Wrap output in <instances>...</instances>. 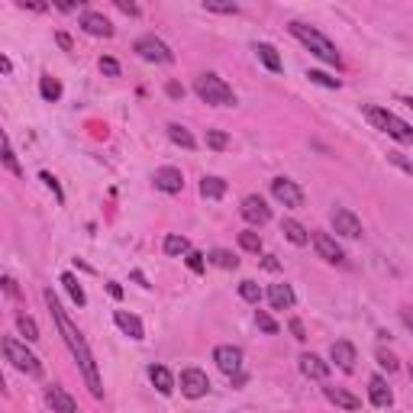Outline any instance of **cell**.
Returning <instances> with one entry per match:
<instances>
[{
	"label": "cell",
	"mask_w": 413,
	"mask_h": 413,
	"mask_svg": "<svg viewBox=\"0 0 413 413\" xmlns=\"http://www.w3.org/2000/svg\"><path fill=\"white\" fill-rule=\"evenodd\" d=\"M43 297H45V304H49L52 320H55V326H59L61 339H65L68 352H71V358H75V362H78V368H81V375H85V381H87V388H91V394H94V397H103V381H101V371H97V362H94V355H91V349H87L85 336H81V329H78L75 323H71V317H68V313L61 310L59 297L52 294V287L45 291Z\"/></svg>",
	"instance_id": "1"
},
{
	"label": "cell",
	"mask_w": 413,
	"mask_h": 413,
	"mask_svg": "<svg viewBox=\"0 0 413 413\" xmlns=\"http://www.w3.org/2000/svg\"><path fill=\"white\" fill-rule=\"evenodd\" d=\"M287 29H291V36H294V39H300V43H304L320 61H326V65H336V68L342 65V55H339V49L329 43L320 29H313V26H307V23H291Z\"/></svg>",
	"instance_id": "2"
},
{
	"label": "cell",
	"mask_w": 413,
	"mask_h": 413,
	"mask_svg": "<svg viewBox=\"0 0 413 413\" xmlns=\"http://www.w3.org/2000/svg\"><path fill=\"white\" fill-rule=\"evenodd\" d=\"M194 91L203 103H213V107H233V103H236L233 87H229L219 75H201L194 81Z\"/></svg>",
	"instance_id": "3"
},
{
	"label": "cell",
	"mask_w": 413,
	"mask_h": 413,
	"mask_svg": "<svg viewBox=\"0 0 413 413\" xmlns=\"http://www.w3.org/2000/svg\"><path fill=\"white\" fill-rule=\"evenodd\" d=\"M365 117H368L371 123L381 129V133H388L391 139H397V143H404V145H413V126H410V123H404L400 117H394L391 110L368 107V110H365Z\"/></svg>",
	"instance_id": "4"
},
{
	"label": "cell",
	"mask_w": 413,
	"mask_h": 413,
	"mask_svg": "<svg viewBox=\"0 0 413 413\" xmlns=\"http://www.w3.org/2000/svg\"><path fill=\"white\" fill-rule=\"evenodd\" d=\"M3 355H7V362L13 365V368L23 371L26 378H39V375H43V362H39L23 342H17L13 336L3 339Z\"/></svg>",
	"instance_id": "5"
},
{
	"label": "cell",
	"mask_w": 413,
	"mask_h": 413,
	"mask_svg": "<svg viewBox=\"0 0 413 413\" xmlns=\"http://www.w3.org/2000/svg\"><path fill=\"white\" fill-rule=\"evenodd\" d=\"M133 49L139 52L145 61H159V65H168V61H175V52L161 43V39H155V36H139Z\"/></svg>",
	"instance_id": "6"
},
{
	"label": "cell",
	"mask_w": 413,
	"mask_h": 413,
	"mask_svg": "<svg viewBox=\"0 0 413 413\" xmlns=\"http://www.w3.org/2000/svg\"><path fill=\"white\" fill-rule=\"evenodd\" d=\"M271 197L278 203H284V207H304V191L291 177H275L271 181Z\"/></svg>",
	"instance_id": "7"
},
{
	"label": "cell",
	"mask_w": 413,
	"mask_h": 413,
	"mask_svg": "<svg viewBox=\"0 0 413 413\" xmlns=\"http://www.w3.org/2000/svg\"><path fill=\"white\" fill-rule=\"evenodd\" d=\"M210 391V378H207V371L201 368H184L181 371V394L191 397V400H197V397H203Z\"/></svg>",
	"instance_id": "8"
},
{
	"label": "cell",
	"mask_w": 413,
	"mask_h": 413,
	"mask_svg": "<svg viewBox=\"0 0 413 413\" xmlns=\"http://www.w3.org/2000/svg\"><path fill=\"white\" fill-rule=\"evenodd\" d=\"M313 249H317V255H320L323 261H329V265H346L342 245L329 236V233H313Z\"/></svg>",
	"instance_id": "9"
},
{
	"label": "cell",
	"mask_w": 413,
	"mask_h": 413,
	"mask_svg": "<svg viewBox=\"0 0 413 413\" xmlns=\"http://www.w3.org/2000/svg\"><path fill=\"white\" fill-rule=\"evenodd\" d=\"M329 219H333V229H336L339 236H346V239H358V236H362V219L355 217L352 210H346V207H336Z\"/></svg>",
	"instance_id": "10"
},
{
	"label": "cell",
	"mask_w": 413,
	"mask_h": 413,
	"mask_svg": "<svg viewBox=\"0 0 413 413\" xmlns=\"http://www.w3.org/2000/svg\"><path fill=\"white\" fill-rule=\"evenodd\" d=\"M213 362H217L219 371H226V375H239V371H242V349L239 346H217L213 349Z\"/></svg>",
	"instance_id": "11"
},
{
	"label": "cell",
	"mask_w": 413,
	"mask_h": 413,
	"mask_svg": "<svg viewBox=\"0 0 413 413\" xmlns=\"http://www.w3.org/2000/svg\"><path fill=\"white\" fill-rule=\"evenodd\" d=\"M239 210H242L245 223H252V226H265V223H268V219H271L268 203L261 201L259 194H249V197H245V201H242V207H239Z\"/></svg>",
	"instance_id": "12"
},
{
	"label": "cell",
	"mask_w": 413,
	"mask_h": 413,
	"mask_svg": "<svg viewBox=\"0 0 413 413\" xmlns=\"http://www.w3.org/2000/svg\"><path fill=\"white\" fill-rule=\"evenodd\" d=\"M45 404H49L55 413H78L75 397L68 394L65 388H59V384H49V388H45Z\"/></svg>",
	"instance_id": "13"
},
{
	"label": "cell",
	"mask_w": 413,
	"mask_h": 413,
	"mask_svg": "<svg viewBox=\"0 0 413 413\" xmlns=\"http://www.w3.org/2000/svg\"><path fill=\"white\" fill-rule=\"evenodd\" d=\"M152 181H155V187H159V191H165V194H177V191L184 187V175H181L177 168H171V165H165V168L155 171Z\"/></svg>",
	"instance_id": "14"
},
{
	"label": "cell",
	"mask_w": 413,
	"mask_h": 413,
	"mask_svg": "<svg viewBox=\"0 0 413 413\" xmlns=\"http://www.w3.org/2000/svg\"><path fill=\"white\" fill-rule=\"evenodd\" d=\"M329 358L336 362L339 371H355V346L349 342V339H339V342H333V349H329Z\"/></svg>",
	"instance_id": "15"
},
{
	"label": "cell",
	"mask_w": 413,
	"mask_h": 413,
	"mask_svg": "<svg viewBox=\"0 0 413 413\" xmlns=\"http://www.w3.org/2000/svg\"><path fill=\"white\" fill-rule=\"evenodd\" d=\"M81 26H85V33H91V36H103V39L113 36V23H110L103 13H94V10L81 13Z\"/></svg>",
	"instance_id": "16"
},
{
	"label": "cell",
	"mask_w": 413,
	"mask_h": 413,
	"mask_svg": "<svg viewBox=\"0 0 413 413\" xmlns=\"http://www.w3.org/2000/svg\"><path fill=\"white\" fill-rule=\"evenodd\" d=\"M113 320H117V326L123 329L129 339H136V342H139V339H145V326H143V320H139L136 313L117 310V313H113Z\"/></svg>",
	"instance_id": "17"
},
{
	"label": "cell",
	"mask_w": 413,
	"mask_h": 413,
	"mask_svg": "<svg viewBox=\"0 0 413 413\" xmlns=\"http://www.w3.org/2000/svg\"><path fill=\"white\" fill-rule=\"evenodd\" d=\"M300 371H304L310 381H326L329 378V365L323 362L320 355H313V352L300 355Z\"/></svg>",
	"instance_id": "18"
},
{
	"label": "cell",
	"mask_w": 413,
	"mask_h": 413,
	"mask_svg": "<svg viewBox=\"0 0 413 413\" xmlns=\"http://www.w3.org/2000/svg\"><path fill=\"white\" fill-rule=\"evenodd\" d=\"M268 304L271 310H291L294 307V291H291V284H271L268 287Z\"/></svg>",
	"instance_id": "19"
},
{
	"label": "cell",
	"mask_w": 413,
	"mask_h": 413,
	"mask_svg": "<svg viewBox=\"0 0 413 413\" xmlns=\"http://www.w3.org/2000/svg\"><path fill=\"white\" fill-rule=\"evenodd\" d=\"M368 397H371V404H375V407H391V400H394V394H391V388H388V381L381 378V375H371Z\"/></svg>",
	"instance_id": "20"
},
{
	"label": "cell",
	"mask_w": 413,
	"mask_h": 413,
	"mask_svg": "<svg viewBox=\"0 0 413 413\" xmlns=\"http://www.w3.org/2000/svg\"><path fill=\"white\" fill-rule=\"evenodd\" d=\"M323 394H326L329 404L342 407V410H358V407H362V400H358L355 394H349L346 388H323Z\"/></svg>",
	"instance_id": "21"
},
{
	"label": "cell",
	"mask_w": 413,
	"mask_h": 413,
	"mask_svg": "<svg viewBox=\"0 0 413 413\" xmlns=\"http://www.w3.org/2000/svg\"><path fill=\"white\" fill-rule=\"evenodd\" d=\"M149 378H152V384L159 388V394H171V391H175V378H171V371L165 368V365H152V368H149Z\"/></svg>",
	"instance_id": "22"
},
{
	"label": "cell",
	"mask_w": 413,
	"mask_h": 413,
	"mask_svg": "<svg viewBox=\"0 0 413 413\" xmlns=\"http://www.w3.org/2000/svg\"><path fill=\"white\" fill-rule=\"evenodd\" d=\"M255 55H259V61L268 68V71H281V55H278V49H275V45L259 43V45H255Z\"/></svg>",
	"instance_id": "23"
},
{
	"label": "cell",
	"mask_w": 413,
	"mask_h": 413,
	"mask_svg": "<svg viewBox=\"0 0 413 413\" xmlns=\"http://www.w3.org/2000/svg\"><path fill=\"white\" fill-rule=\"evenodd\" d=\"M281 233H284V236L291 239L294 245H307V242H310V233H307L297 219H284V223H281Z\"/></svg>",
	"instance_id": "24"
},
{
	"label": "cell",
	"mask_w": 413,
	"mask_h": 413,
	"mask_svg": "<svg viewBox=\"0 0 413 413\" xmlns=\"http://www.w3.org/2000/svg\"><path fill=\"white\" fill-rule=\"evenodd\" d=\"M201 194L207 197V201H219V197L226 194V181H223V177H203L201 181Z\"/></svg>",
	"instance_id": "25"
},
{
	"label": "cell",
	"mask_w": 413,
	"mask_h": 413,
	"mask_svg": "<svg viewBox=\"0 0 413 413\" xmlns=\"http://www.w3.org/2000/svg\"><path fill=\"white\" fill-rule=\"evenodd\" d=\"M168 139L175 145H181V149H194V145H197L194 136H191V129H184L181 123H171V126H168Z\"/></svg>",
	"instance_id": "26"
},
{
	"label": "cell",
	"mask_w": 413,
	"mask_h": 413,
	"mask_svg": "<svg viewBox=\"0 0 413 413\" xmlns=\"http://www.w3.org/2000/svg\"><path fill=\"white\" fill-rule=\"evenodd\" d=\"M61 284H65V291H68V294H71V300H75L78 307H85V304H87L85 287L78 284V278H75V275H68V271H65V275H61Z\"/></svg>",
	"instance_id": "27"
},
{
	"label": "cell",
	"mask_w": 413,
	"mask_h": 413,
	"mask_svg": "<svg viewBox=\"0 0 413 413\" xmlns=\"http://www.w3.org/2000/svg\"><path fill=\"white\" fill-rule=\"evenodd\" d=\"M39 94H43L49 103H55V101L61 97V85H59V81H55L52 75H43V81H39Z\"/></svg>",
	"instance_id": "28"
},
{
	"label": "cell",
	"mask_w": 413,
	"mask_h": 413,
	"mask_svg": "<svg viewBox=\"0 0 413 413\" xmlns=\"http://www.w3.org/2000/svg\"><path fill=\"white\" fill-rule=\"evenodd\" d=\"M17 329L23 333L26 342H36V339H39V326H36V320L33 317H26V313H20L17 317Z\"/></svg>",
	"instance_id": "29"
},
{
	"label": "cell",
	"mask_w": 413,
	"mask_h": 413,
	"mask_svg": "<svg viewBox=\"0 0 413 413\" xmlns=\"http://www.w3.org/2000/svg\"><path fill=\"white\" fill-rule=\"evenodd\" d=\"M191 252V242H187L184 236H165V255H187Z\"/></svg>",
	"instance_id": "30"
},
{
	"label": "cell",
	"mask_w": 413,
	"mask_h": 413,
	"mask_svg": "<svg viewBox=\"0 0 413 413\" xmlns=\"http://www.w3.org/2000/svg\"><path fill=\"white\" fill-rule=\"evenodd\" d=\"M210 259H213V265H219V268H226V271L239 268V259L233 252H226V249H213Z\"/></svg>",
	"instance_id": "31"
},
{
	"label": "cell",
	"mask_w": 413,
	"mask_h": 413,
	"mask_svg": "<svg viewBox=\"0 0 413 413\" xmlns=\"http://www.w3.org/2000/svg\"><path fill=\"white\" fill-rule=\"evenodd\" d=\"M239 245H242L245 252H255V255H259V252H261V236L255 233V229H242V233H239Z\"/></svg>",
	"instance_id": "32"
},
{
	"label": "cell",
	"mask_w": 413,
	"mask_h": 413,
	"mask_svg": "<svg viewBox=\"0 0 413 413\" xmlns=\"http://www.w3.org/2000/svg\"><path fill=\"white\" fill-rule=\"evenodd\" d=\"M255 323H259V329L261 333H268V336L278 333V323H275V317H271L268 310H255Z\"/></svg>",
	"instance_id": "33"
},
{
	"label": "cell",
	"mask_w": 413,
	"mask_h": 413,
	"mask_svg": "<svg viewBox=\"0 0 413 413\" xmlns=\"http://www.w3.org/2000/svg\"><path fill=\"white\" fill-rule=\"evenodd\" d=\"M239 297L249 300V304H259V300H261V287L255 284V281H242V284H239Z\"/></svg>",
	"instance_id": "34"
},
{
	"label": "cell",
	"mask_w": 413,
	"mask_h": 413,
	"mask_svg": "<svg viewBox=\"0 0 413 413\" xmlns=\"http://www.w3.org/2000/svg\"><path fill=\"white\" fill-rule=\"evenodd\" d=\"M3 165H7V171H13V175H23V168L17 165V155H13V145H10L7 136H3Z\"/></svg>",
	"instance_id": "35"
},
{
	"label": "cell",
	"mask_w": 413,
	"mask_h": 413,
	"mask_svg": "<svg viewBox=\"0 0 413 413\" xmlns=\"http://www.w3.org/2000/svg\"><path fill=\"white\" fill-rule=\"evenodd\" d=\"M207 145H210V149H217V152H223V149L229 145V136L219 133V129H207Z\"/></svg>",
	"instance_id": "36"
},
{
	"label": "cell",
	"mask_w": 413,
	"mask_h": 413,
	"mask_svg": "<svg viewBox=\"0 0 413 413\" xmlns=\"http://www.w3.org/2000/svg\"><path fill=\"white\" fill-rule=\"evenodd\" d=\"M203 10H210V13H239V7L236 3H217V0H203Z\"/></svg>",
	"instance_id": "37"
},
{
	"label": "cell",
	"mask_w": 413,
	"mask_h": 413,
	"mask_svg": "<svg viewBox=\"0 0 413 413\" xmlns=\"http://www.w3.org/2000/svg\"><path fill=\"white\" fill-rule=\"evenodd\" d=\"M307 78H310L313 85H320V87H339V78H329L326 71H310Z\"/></svg>",
	"instance_id": "38"
},
{
	"label": "cell",
	"mask_w": 413,
	"mask_h": 413,
	"mask_svg": "<svg viewBox=\"0 0 413 413\" xmlns=\"http://www.w3.org/2000/svg\"><path fill=\"white\" fill-rule=\"evenodd\" d=\"M101 71L110 78H117L119 75V61L117 59H101Z\"/></svg>",
	"instance_id": "39"
},
{
	"label": "cell",
	"mask_w": 413,
	"mask_h": 413,
	"mask_svg": "<svg viewBox=\"0 0 413 413\" xmlns=\"http://www.w3.org/2000/svg\"><path fill=\"white\" fill-rule=\"evenodd\" d=\"M43 181H45V187H49L52 194L59 197V201H65V194H61V187H59V181H55V177L49 175V171H43Z\"/></svg>",
	"instance_id": "40"
},
{
	"label": "cell",
	"mask_w": 413,
	"mask_h": 413,
	"mask_svg": "<svg viewBox=\"0 0 413 413\" xmlns=\"http://www.w3.org/2000/svg\"><path fill=\"white\" fill-rule=\"evenodd\" d=\"M187 268H191V271H203V255L191 249V252H187Z\"/></svg>",
	"instance_id": "41"
},
{
	"label": "cell",
	"mask_w": 413,
	"mask_h": 413,
	"mask_svg": "<svg viewBox=\"0 0 413 413\" xmlns=\"http://www.w3.org/2000/svg\"><path fill=\"white\" fill-rule=\"evenodd\" d=\"M378 365L381 368H388V371H397V358L391 352H378Z\"/></svg>",
	"instance_id": "42"
},
{
	"label": "cell",
	"mask_w": 413,
	"mask_h": 413,
	"mask_svg": "<svg viewBox=\"0 0 413 413\" xmlns=\"http://www.w3.org/2000/svg\"><path fill=\"white\" fill-rule=\"evenodd\" d=\"M287 326H291V333H294V339H297V342H304V339H307V333H304V323H300V320H291V323H287Z\"/></svg>",
	"instance_id": "43"
},
{
	"label": "cell",
	"mask_w": 413,
	"mask_h": 413,
	"mask_svg": "<svg viewBox=\"0 0 413 413\" xmlns=\"http://www.w3.org/2000/svg\"><path fill=\"white\" fill-rule=\"evenodd\" d=\"M117 7L123 10V13H129V17H136V13H139V7H136V3H126V0H117Z\"/></svg>",
	"instance_id": "44"
},
{
	"label": "cell",
	"mask_w": 413,
	"mask_h": 413,
	"mask_svg": "<svg viewBox=\"0 0 413 413\" xmlns=\"http://www.w3.org/2000/svg\"><path fill=\"white\" fill-rule=\"evenodd\" d=\"M3 291H7L10 297H17V294H20V291H17V281L10 278V275H7V278H3Z\"/></svg>",
	"instance_id": "45"
},
{
	"label": "cell",
	"mask_w": 413,
	"mask_h": 413,
	"mask_svg": "<svg viewBox=\"0 0 413 413\" xmlns=\"http://www.w3.org/2000/svg\"><path fill=\"white\" fill-rule=\"evenodd\" d=\"M165 91H168V97H175V101H177V97H184V87H181V85H175V81H171V85L165 87Z\"/></svg>",
	"instance_id": "46"
},
{
	"label": "cell",
	"mask_w": 413,
	"mask_h": 413,
	"mask_svg": "<svg viewBox=\"0 0 413 413\" xmlns=\"http://www.w3.org/2000/svg\"><path fill=\"white\" fill-rule=\"evenodd\" d=\"M107 291H110V297H117V300L123 297V287H119L117 281H110V284H107Z\"/></svg>",
	"instance_id": "47"
},
{
	"label": "cell",
	"mask_w": 413,
	"mask_h": 413,
	"mask_svg": "<svg viewBox=\"0 0 413 413\" xmlns=\"http://www.w3.org/2000/svg\"><path fill=\"white\" fill-rule=\"evenodd\" d=\"M400 317H404V323L413 329V307H404V310H400Z\"/></svg>",
	"instance_id": "48"
},
{
	"label": "cell",
	"mask_w": 413,
	"mask_h": 413,
	"mask_svg": "<svg viewBox=\"0 0 413 413\" xmlns=\"http://www.w3.org/2000/svg\"><path fill=\"white\" fill-rule=\"evenodd\" d=\"M261 265H265V268H268V271H278V268H281L278 261H275V255H268V259L261 261Z\"/></svg>",
	"instance_id": "49"
},
{
	"label": "cell",
	"mask_w": 413,
	"mask_h": 413,
	"mask_svg": "<svg viewBox=\"0 0 413 413\" xmlns=\"http://www.w3.org/2000/svg\"><path fill=\"white\" fill-rule=\"evenodd\" d=\"M59 45H61V49H71V39H68L65 33H59Z\"/></svg>",
	"instance_id": "50"
},
{
	"label": "cell",
	"mask_w": 413,
	"mask_h": 413,
	"mask_svg": "<svg viewBox=\"0 0 413 413\" xmlns=\"http://www.w3.org/2000/svg\"><path fill=\"white\" fill-rule=\"evenodd\" d=\"M410 378H413V365H410Z\"/></svg>",
	"instance_id": "51"
}]
</instances>
